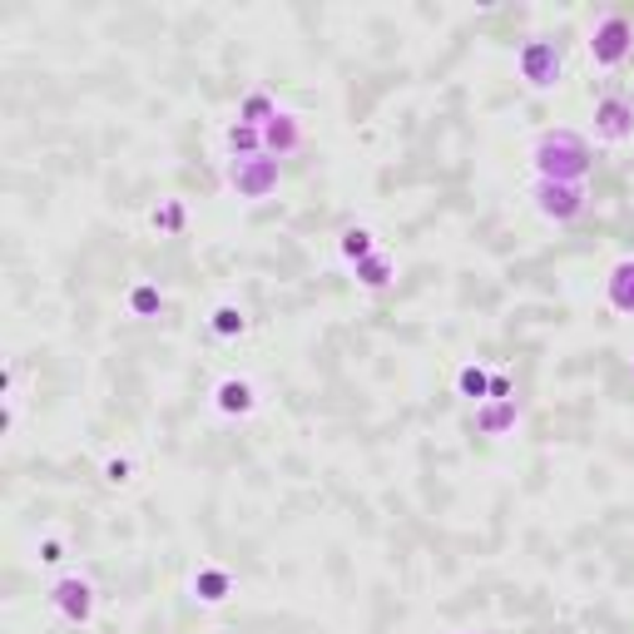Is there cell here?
<instances>
[{"label": "cell", "mask_w": 634, "mask_h": 634, "mask_svg": "<svg viewBox=\"0 0 634 634\" xmlns=\"http://www.w3.org/2000/svg\"><path fill=\"white\" fill-rule=\"evenodd\" d=\"M452 634H471V630H452Z\"/></svg>", "instance_id": "obj_25"}, {"label": "cell", "mask_w": 634, "mask_h": 634, "mask_svg": "<svg viewBox=\"0 0 634 634\" xmlns=\"http://www.w3.org/2000/svg\"><path fill=\"white\" fill-rule=\"evenodd\" d=\"M511 397H516V382L505 372H491V402H511Z\"/></svg>", "instance_id": "obj_23"}, {"label": "cell", "mask_w": 634, "mask_h": 634, "mask_svg": "<svg viewBox=\"0 0 634 634\" xmlns=\"http://www.w3.org/2000/svg\"><path fill=\"white\" fill-rule=\"evenodd\" d=\"M376 248H382V238H376L367 224H347L343 234H337V259H343L347 268H357L362 259H372Z\"/></svg>", "instance_id": "obj_17"}, {"label": "cell", "mask_w": 634, "mask_h": 634, "mask_svg": "<svg viewBox=\"0 0 634 634\" xmlns=\"http://www.w3.org/2000/svg\"><path fill=\"white\" fill-rule=\"evenodd\" d=\"M124 312L130 318H140V323H159L164 312H169V298H164L159 283H130V292H124Z\"/></svg>", "instance_id": "obj_14"}, {"label": "cell", "mask_w": 634, "mask_h": 634, "mask_svg": "<svg viewBox=\"0 0 634 634\" xmlns=\"http://www.w3.org/2000/svg\"><path fill=\"white\" fill-rule=\"evenodd\" d=\"M530 179L546 183H585L595 174V149L581 130H546L530 144Z\"/></svg>", "instance_id": "obj_1"}, {"label": "cell", "mask_w": 634, "mask_h": 634, "mask_svg": "<svg viewBox=\"0 0 634 634\" xmlns=\"http://www.w3.org/2000/svg\"><path fill=\"white\" fill-rule=\"evenodd\" d=\"M208 333H214L218 343H238V337H248V308L234 302V298L214 302V308H208Z\"/></svg>", "instance_id": "obj_16"}, {"label": "cell", "mask_w": 634, "mask_h": 634, "mask_svg": "<svg viewBox=\"0 0 634 634\" xmlns=\"http://www.w3.org/2000/svg\"><path fill=\"white\" fill-rule=\"evenodd\" d=\"M526 199H530V208H536L546 224H555V228H570L575 218H585V208H590L585 183H546V179H530Z\"/></svg>", "instance_id": "obj_6"}, {"label": "cell", "mask_w": 634, "mask_h": 634, "mask_svg": "<svg viewBox=\"0 0 634 634\" xmlns=\"http://www.w3.org/2000/svg\"><path fill=\"white\" fill-rule=\"evenodd\" d=\"M189 595H194V605H204V610H218V605H228L238 595V581L228 565H199L194 575H189Z\"/></svg>", "instance_id": "obj_9"}, {"label": "cell", "mask_w": 634, "mask_h": 634, "mask_svg": "<svg viewBox=\"0 0 634 634\" xmlns=\"http://www.w3.org/2000/svg\"><path fill=\"white\" fill-rule=\"evenodd\" d=\"M630 376H634V357H630Z\"/></svg>", "instance_id": "obj_24"}, {"label": "cell", "mask_w": 634, "mask_h": 634, "mask_svg": "<svg viewBox=\"0 0 634 634\" xmlns=\"http://www.w3.org/2000/svg\"><path fill=\"white\" fill-rule=\"evenodd\" d=\"M302 144H308V130H302V115H292V109H283L263 130V154H273V159H292Z\"/></svg>", "instance_id": "obj_11"}, {"label": "cell", "mask_w": 634, "mask_h": 634, "mask_svg": "<svg viewBox=\"0 0 634 634\" xmlns=\"http://www.w3.org/2000/svg\"><path fill=\"white\" fill-rule=\"evenodd\" d=\"M585 55H590V65L595 70H620L630 65V55H634V21L624 11H605L600 21L590 25V35H585Z\"/></svg>", "instance_id": "obj_3"}, {"label": "cell", "mask_w": 634, "mask_h": 634, "mask_svg": "<svg viewBox=\"0 0 634 634\" xmlns=\"http://www.w3.org/2000/svg\"><path fill=\"white\" fill-rule=\"evenodd\" d=\"M516 80L526 89H536V95L560 89V80H565V50H560V40H550V35H530V40L516 50Z\"/></svg>", "instance_id": "obj_4"}, {"label": "cell", "mask_w": 634, "mask_h": 634, "mask_svg": "<svg viewBox=\"0 0 634 634\" xmlns=\"http://www.w3.org/2000/svg\"><path fill=\"white\" fill-rule=\"evenodd\" d=\"M149 228L159 238H183V228H189V208H183V199H164V204L149 214Z\"/></svg>", "instance_id": "obj_20"}, {"label": "cell", "mask_w": 634, "mask_h": 634, "mask_svg": "<svg viewBox=\"0 0 634 634\" xmlns=\"http://www.w3.org/2000/svg\"><path fill=\"white\" fill-rule=\"evenodd\" d=\"M99 476H105L109 491H124V486H134V476H140V462H134L130 452H115V456H105Z\"/></svg>", "instance_id": "obj_21"}, {"label": "cell", "mask_w": 634, "mask_h": 634, "mask_svg": "<svg viewBox=\"0 0 634 634\" xmlns=\"http://www.w3.org/2000/svg\"><path fill=\"white\" fill-rule=\"evenodd\" d=\"M208 407H214L224 421H248L253 411L263 407V392H259V382H253V376L228 372V376H218V382H214V392H208Z\"/></svg>", "instance_id": "obj_8"}, {"label": "cell", "mask_w": 634, "mask_h": 634, "mask_svg": "<svg viewBox=\"0 0 634 634\" xmlns=\"http://www.w3.org/2000/svg\"><path fill=\"white\" fill-rule=\"evenodd\" d=\"M224 189L238 204H263L283 189V159L253 154V159H224Z\"/></svg>", "instance_id": "obj_2"}, {"label": "cell", "mask_w": 634, "mask_h": 634, "mask_svg": "<svg viewBox=\"0 0 634 634\" xmlns=\"http://www.w3.org/2000/svg\"><path fill=\"white\" fill-rule=\"evenodd\" d=\"M590 134L600 144H610V149L630 144L634 140V99L620 95V89L600 95V99H595V109H590Z\"/></svg>", "instance_id": "obj_7"}, {"label": "cell", "mask_w": 634, "mask_h": 634, "mask_svg": "<svg viewBox=\"0 0 634 634\" xmlns=\"http://www.w3.org/2000/svg\"><path fill=\"white\" fill-rule=\"evenodd\" d=\"M352 278H357V288H362V292H387L392 283H397V259H392L387 248H376L372 259H362L352 268Z\"/></svg>", "instance_id": "obj_15"}, {"label": "cell", "mask_w": 634, "mask_h": 634, "mask_svg": "<svg viewBox=\"0 0 634 634\" xmlns=\"http://www.w3.org/2000/svg\"><path fill=\"white\" fill-rule=\"evenodd\" d=\"M605 308L620 312V318H634V253L614 259L610 273H605Z\"/></svg>", "instance_id": "obj_12"}, {"label": "cell", "mask_w": 634, "mask_h": 634, "mask_svg": "<svg viewBox=\"0 0 634 634\" xmlns=\"http://www.w3.org/2000/svg\"><path fill=\"white\" fill-rule=\"evenodd\" d=\"M456 397H462V402H471V407L491 402V372H486L481 362H466L462 372H456Z\"/></svg>", "instance_id": "obj_19"}, {"label": "cell", "mask_w": 634, "mask_h": 634, "mask_svg": "<svg viewBox=\"0 0 634 634\" xmlns=\"http://www.w3.org/2000/svg\"><path fill=\"white\" fill-rule=\"evenodd\" d=\"M70 560V540L65 536H40L35 540V565L40 570H60Z\"/></svg>", "instance_id": "obj_22"}, {"label": "cell", "mask_w": 634, "mask_h": 634, "mask_svg": "<svg viewBox=\"0 0 634 634\" xmlns=\"http://www.w3.org/2000/svg\"><path fill=\"white\" fill-rule=\"evenodd\" d=\"M253 154H263V130L228 119L224 124V159H253Z\"/></svg>", "instance_id": "obj_18"}, {"label": "cell", "mask_w": 634, "mask_h": 634, "mask_svg": "<svg viewBox=\"0 0 634 634\" xmlns=\"http://www.w3.org/2000/svg\"><path fill=\"white\" fill-rule=\"evenodd\" d=\"M278 115H283V105L273 99V89H263V85L243 89V95H238V109H234L238 124H253V130H268Z\"/></svg>", "instance_id": "obj_13"}, {"label": "cell", "mask_w": 634, "mask_h": 634, "mask_svg": "<svg viewBox=\"0 0 634 634\" xmlns=\"http://www.w3.org/2000/svg\"><path fill=\"white\" fill-rule=\"evenodd\" d=\"M521 402L511 397V402H481V407L471 411V421H476V431L481 436H491V441H505V436H516V427H521Z\"/></svg>", "instance_id": "obj_10"}, {"label": "cell", "mask_w": 634, "mask_h": 634, "mask_svg": "<svg viewBox=\"0 0 634 634\" xmlns=\"http://www.w3.org/2000/svg\"><path fill=\"white\" fill-rule=\"evenodd\" d=\"M45 605H50V610L60 614L65 624L89 630V624H95V610H99V590H95V581H89V575L70 570V575H55V581H50Z\"/></svg>", "instance_id": "obj_5"}]
</instances>
